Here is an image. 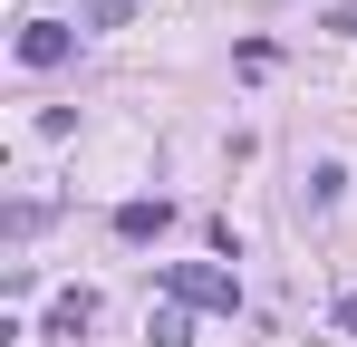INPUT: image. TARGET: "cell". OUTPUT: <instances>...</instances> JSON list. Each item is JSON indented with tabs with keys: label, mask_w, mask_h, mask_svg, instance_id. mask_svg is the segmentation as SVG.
I'll list each match as a JSON object with an SVG mask.
<instances>
[{
	"label": "cell",
	"mask_w": 357,
	"mask_h": 347,
	"mask_svg": "<svg viewBox=\"0 0 357 347\" xmlns=\"http://www.w3.org/2000/svg\"><path fill=\"white\" fill-rule=\"evenodd\" d=\"M338 328H357V289H348V299H338Z\"/></svg>",
	"instance_id": "cell-7"
},
{
	"label": "cell",
	"mask_w": 357,
	"mask_h": 347,
	"mask_svg": "<svg viewBox=\"0 0 357 347\" xmlns=\"http://www.w3.org/2000/svg\"><path fill=\"white\" fill-rule=\"evenodd\" d=\"M155 347H193V328H183V309H155V328H145Z\"/></svg>",
	"instance_id": "cell-6"
},
{
	"label": "cell",
	"mask_w": 357,
	"mask_h": 347,
	"mask_svg": "<svg viewBox=\"0 0 357 347\" xmlns=\"http://www.w3.org/2000/svg\"><path fill=\"white\" fill-rule=\"evenodd\" d=\"M165 299H174V309H222V318H232L241 280L222 270V261H165Z\"/></svg>",
	"instance_id": "cell-1"
},
{
	"label": "cell",
	"mask_w": 357,
	"mask_h": 347,
	"mask_svg": "<svg viewBox=\"0 0 357 347\" xmlns=\"http://www.w3.org/2000/svg\"><path fill=\"white\" fill-rule=\"evenodd\" d=\"M126 10H135V0H77V29H116Z\"/></svg>",
	"instance_id": "cell-5"
},
{
	"label": "cell",
	"mask_w": 357,
	"mask_h": 347,
	"mask_svg": "<svg viewBox=\"0 0 357 347\" xmlns=\"http://www.w3.org/2000/svg\"><path fill=\"white\" fill-rule=\"evenodd\" d=\"M68 49H77V20H29L20 29V68H59Z\"/></svg>",
	"instance_id": "cell-2"
},
{
	"label": "cell",
	"mask_w": 357,
	"mask_h": 347,
	"mask_svg": "<svg viewBox=\"0 0 357 347\" xmlns=\"http://www.w3.org/2000/svg\"><path fill=\"white\" fill-rule=\"evenodd\" d=\"M116 231H126V241H155V231H165V203H126Z\"/></svg>",
	"instance_id": "cell-4"
},
{
	"label": "cell",
	"mask_w": 357,
	"mask_h": 347,
	"mask_svg": "<svg viewBox=\"0 0 357 347\" xmlns=\"http://www.w3.org/2000/svg\"><path fill=\"white\" fill-rule=\"evenodd\" d=\"M87 318H97V299H87V289H68L59 309H49V338H77V328H87Z\"/></svg>",
	"instance_id": "cell-3"
}]
</instances>
